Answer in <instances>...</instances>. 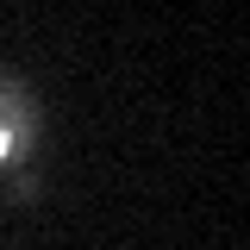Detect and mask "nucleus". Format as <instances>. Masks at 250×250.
Returning a JSON list of instances; mask_svg holds the SVG:
<instances>
[{"instance_id":"f257e3e1","label":"nucleus","mask_w":250,"mask_h":250,"mask_svg":"<svg viewBox=\"0 0 250 250\" xmlns=\"http://www.w3.org/2000/svg\"><path fill=\"white\" fill-rule=\"evenodd\" d=\"M31 144H38V94L25 75L0 69V169L31 156Z\"/></svg>"}]
</instances>
